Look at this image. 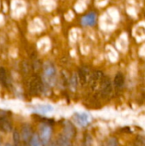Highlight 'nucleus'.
Returning a JSON list of instances; mask_svg holds the SVG:
<instances>
[{"label":"nucleus","mask_w":145,"mask_h":146,"mask_svg":"<svg viewBox=\"0 0 145 146\" xmlns=\"http://www.w3.org/2000/svg\"><path fill=\"white\" fill-rule=\"evenodd\" d=\"M70 145V142H69V139L65 136L64 134H62L58 137L57 139V146H69Z\"/></svg>","instance_id":"2eb2a0df"},{"label":"nucleus","mask_w":145,"mask_h":146,"mask_svg":"<svg viewBox=\"0 0 145 146\" xmlns=\"http://www.w3.org/2000/svg\"><path fill=\"white\" fill-rule=\"evenodd\" d=\"M44 80L48 86H54L56 80V69L53 63L47 62L44 64L43 68Z\"/></svg>","instance_id":"f257e3e1"},{"label":"nucleus","mask_w":145,"mask_h":146,"mask_svg":"<svg viewBox=\"0 0 145 146\" xmlns=\"http://www.w3.org/2000/svg\"><path fill=\"white\" fill-rule=\"evenodd\" d=\"M103 78V73L101 71H99V70L94 71L91 74L89 81H88L91 89L95 91L97 88V86L101 84V81H102Z\"/></svg>","instance_id":"39448f33"},{"label":"nucleus","mask_w":145,"mask_h":146,"mask_svg":"<svg viewBox=\"0 0 145 146\" xmlns=\"http://www.w3.org/2000/svg\"><path fill=\"white\" fill-rule=\"evenodd\" d=\"M134 146H145V139L142 136H139L137 138V140L135 142Z\"/></svg>","instance_id":"6ab92c4d"},{"label":"nucleus","mask_w":145,"mask_h":146,"mask_svg":"<svg viewBox=\"0 0 145 146\" xmlns=\"http://www.w3.org/2000/svg\"><path fill=\"white\" fill-rule=\"evenodd\" d=\"M92 145V139L91 135L87 134L85 138V143H84V146H91Z\"/></svg>","instance_id":"aec40b11"},{"label":"nucleus","mask_w":145,"mask_h":146,"mask_svg":"<svg viewBox=\"0 0 145 146\" xmlns=\"http://www.w3.org/2000/svg\"><path fill=\"white\" fill-rule=\"evenodd\" d=\"M113 92V87L110 80L108 77L103 78L100 84V94L103 98H107L110 97Z\"/></svg>","instance_id":"20e7f679"},{"label":"nucleus","mask_w":145,"mask_h":146,"mask_svg":"<svg viewBox=\"0 0 145 146\" xmlns=\"http://www.w3.org/2000/svg\"><path fill=\"white\" fill-rule=\"evenodd\" d=\"M96 19H97V16L95 13H89L85 15L84 17H82L81 24L83 26H93L96 23Z\"/></svg>","instance_id":"9b49d317"},{"label":"nucleus","mask_w":145,"mask_h":146,"mask_svg":"<svg viewBox=\"0 0 145 146\" xmlns=\"http://www.w3.org/2000/svg\"><path fill=\"white\" fill-rule=\"evenodd\" d=\"M9 80H10L7 70L3 67H0V83L3 85V86L8 88L10 85Z\"/></svg>","instance_id":"9d476101"},{"label":"nucleus","mask_w":145,"mask_h":146,"mask_svg":"<svg viewBox=\"0 0 145 146\" xmlns=\"http://www.w3.org/2000/svg\"><path fill=\"white\" fill-rule=\"evenodd\" d=\"M90 71L87 68L85 67H82L79 69V73H78V77H79V81L80 82V84L82 86H85L86 83H88L89 79H90Z\"/></svg>","instance_id":"6e6552de"},{"label":"nucleus","mask_w":145,"mask_h":146,"mask_svg":"<svg viewBox=\"0 0 145 146\" xmlns=\"http://www.w3.org/2000/svg\"><path fill=\"white\" fill-rule=\"evenodd\" d=\"M13 139H14L15 146H22V140H21V133L17 130H15L13 133Z\"/></svg>","instance_id":"dca6fc26"},{"label":"nucleus","mask_w":145,"mask_h":146,"mask_svg":"<svg viewBox=\"0 0 145 146\" xmlns=\"http://www.w3.org/2000/svg\"><path fill=\"white\" fill-rule=\"evenodd\" d=\"M0 131L3 133H10L12 131V123L9 117H0Z\"/></svg>","instance_id":"1a4fd4ad"},{"label":"nucleus","mask_w":145,"mask_h":146,"mask_svg":"<svg viewBox=\"0 0 145 146\" xmlns=\"http://www.w3.org/2000/svg\"><path fill=\"white\" fill-rule=\"evenodd\" d=\"M32 135L33 134H32V127L28 124L22 125L21 129V137L22 142L25 145H28V143H30Z\"/></svg>","instance_id":"0eeeda50"},{"label":"nucleus","mask_w":145,"mask_h":146,"mask_svg":"<svg viewBox=\"0 0 145 146\" xmlns=\"http://www.w3.org/2000/svg\"><path fill=\"white\" fill-rule=\"evenodd\" d=\"M44 84L41 78L38 75H33L31 77L28 83V89L30 94L33 96H37L43 92Z\"/></svg>","instance_id":"f03ea898"},{"label":"nucleus","mask_w":145,"mask_h":146,"mask_svg":"<svg viewBox=\"0 0 145 146\" xmlns=\"http://www.w3.org/2000/svg\"><path fill=\"white\" fill-rule=\"evenodd\" d=\"M52 130L48 123H43L39 127V138L44 145H47L51 137Z\"/></svg>","instance_id":"7ed1b4c3"},{"label":"nucleus","mask_w":145,"mask_h":146,"mask_svg":"<svg viewBox=\"0 0 145 146\" xmlns=\"http://www.w3.org/2000/svg\"><path fill=\"white\" fill-rule=\"evenodd\" d=\"M43 143L40 139V138L38 137V134H33L31 141H30V145L31 146H42Z\"/></svg>","instance_id":"f3484780"},{"label":"nucleus","mask_w":145,"mask_h":146,"mask_svg":"<svg viewBox=\"0 0 145 146\" xmlns=\"http://www.w3.org/2000/svg\"><path fill=\"white\" fill-rule=\"evenodd\" d=\"M37 110L41 113H48L53 110V107L50 105H39L38 106Z\"/></svg>","instance_id":"a211bd4d"},{"label":"nucleus","mask_w":145,"mask_h":146,"mask_svg":"<svg viewBox=\"0 0 145 146\" xmlns=\"http://www.w3.org/2000/svg\"><path fill=\"white\" fill-rule=\"evenodd\" d=\"M78 80H79V77L76 75V74H73L69 80V86L72 92L76 91L77 86H78Z\"/></svg>","instance_id":"4468645a"},{"label":"nucleus","mask_w":145,"mask_h":146,"mask_svg":"<svg viewBox=\"0 0 145 146\" xmlns=\"http://www.w3.org/2000/svg\"><path fill=\"white\" fill-rule=\"evenodd\" d=\"M76 130L73 124L69 121H67L64 125V135L67 136L69 139H72L75 135Z\"/></svg>","instance_id":"f8f14e48"},{"label":"nucleus","mask_w":145,"mask_h":146,"mask_svg":"<svg viewBox=\"0 0 145 146\" xmlns=\"http://www.w3.org/2000/svg\"><path fill=\"white\" fill-rule=\"evenodd\" d=\"M73 120L75 123L79 127H85L91 122V116L85 112H82V113L77 112L73 114Z\"/></svg>","instance_id":"423d86ee"},{"label":"nucleus","mask_w":145,"mask_h":146,"mask_svg":"<svg viewBox=\"0 0 145 146\" xmlns=\"http://www.w3.org/2000/svg\"><path fill=\"white\" fill-rule=\"evenodd\" d=\"M117 142L115 140V139H111L109 141V146H117Z\"/></svg>","instance_id":"4be33fe9"},{"label":"nucleus","mask_w":145,"mask_h":146,"mask_svg":"<svg viewBox=\"0 0 145 146\" xmlns=\"http://www.w3.org/2000/svg\"><path fill=\"white\" fill-rule=\"evenodd\" d=\"M4 146H13V145H11L10 144H6V145H5Z\"/></svg>","instance_id":"5701e85b"},{"label":"nucleus","mask_w":145,"mask_h":146,"mask_svg":"<svg viewBox=\"0 0 145 146\" xmlns=\"http://www.w3.org/2000/svg\"><path fill=\"white\" fill-rule=\"evenodd\" d=\"M114 83L116 87L118 88H121L123 86L124 83H125V78H124V75L121 74V73H118L115 77V80H114Z\"/></svg>","instance_id":"ddd939ff"},{"label":"nucleus","mask_w":145,"mask_h":146,"mask_svg":"<svg viewBox=\"0 0 145 146\" xmlns=\"http://www.w3.org/2000/svg\"><path fill=\"white\" fill-rule=\"evenodd\" d=\"M10 115L11 114L9 111H5V110H0V117H9Z\"/></svg>","instance_id":"412c9836"},{"label":"nucleus","mask_w":145,"mask_h":146,"mask_svg":"<svg viewBox=\"0 0 145 146\" xmlns=\"http://www.w3.org/2000/svg\"><path fill=\"white\" fill-rule=\"evenodd\" d=\"M50 146H55L54 145H50Z\"/></svg>","instance_id":"b1692460"}]
</instances>
